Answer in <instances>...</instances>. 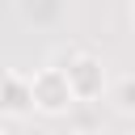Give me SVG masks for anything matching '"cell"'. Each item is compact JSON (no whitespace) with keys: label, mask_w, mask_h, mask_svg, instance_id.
<instances>
[{"label":"cell","mask_w":135,"mask_h":135,"mask_svg":"<svg viewBox=\"0 0 135 135\" xmlns=\"http://www.w3.org/2000/svg\"><path fill=\"white\" fill-rule=\"evenodd\" d=\"M51 63H59V68H63L68 89H72L76 105H97V101L105 97L110 76H105L101 55H93V51H84V46H63V51H55V55H51Z\"/></svg>","instance_id":"obj_1"},{"label":"cell","mask_w":135,"mask_h":135,"mask_svg":"<svg viewBox=\"0 0 135 135\" xmlns=\"http://www.w3.org/2000/svg\"><path fill=\"white\" fill-rule=\"evenodd\" d=\"M30 89H34V110H38V114H46V118H63V114L76 105V97H72L68 76H63V68H59V63L38 68V72L30 76Z\"/></svg>","instance_id":"obj_2"},{"label":"cell","mask_w":135,"mask_h":135,"mask_svg":"<svg viewBox=\"0 0 135 135\" xmlns=\"http://www.w3.org/2000/svg\"><path fill=\"white\" fill-rule=\"evenodd\" d=\"M0 114H13V118L34 114V89H30V76H25V72H8V76H4V89H0Z\"/></svg>","instance_id":"obj_3"},{"label":"cell","mask_w":135,"mask_h":135,"mask_svg":"<svg viewBox=\"0 0 135 135\" xmlns=\"http://www.w3.org/2000/svg\"><path fill=\"white\" fill-rule=\"evenodd\" d=\"M110 101H114V110H118L122 118H135V72H127V76H118V80H114Z\"/></svg>","instance_id":"obj_4"},{"label":"cell","mask_w":135,"mask_h":135,"mask_svg":"<svg viewBox=\"0 0 135 135\" xmlns=\"http://www.w3.org/2000/svg\"><path fill=\"white\" fill-rule=\"evenodd\" d=\"M4 76H8V68H0V89H4Z\"/></svg>","instance_id":"obj_5"}]
</instances>
